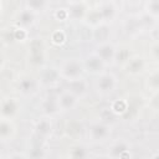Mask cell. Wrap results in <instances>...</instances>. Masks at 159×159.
Instances as JSON below:
<instances>
[{
	"label": "cell",
	"instance_id": "cell-1",
	"mask_svg": "<svg viewBox=\"0 0 159 159\" xmlns=\"http://www.w3.org/2000/svg\"><path fill=\"white\" fill-rule=\"evenodd\" d=\"M83 68H84V66L80 61L70 60L62 65L60 72H61V76H63L68 81H73V80H78L81 77V75L83 73Z\"/></svg>",
	"mask_w": 159,
	"mask_h": 159
},
{
	"label": "cell",
	"instance_id": "cell-2",
	"mask_svg": "<svg viewBox=\"0 0 159 159\" xmlns=\"http://www.w3.org/2000/svg\"><path fill=\"white\" fill-rule=\"evenodd\" d=\"M96 55L104 62V63H108V62H112L114 58H116V48L112 43H102L98 46V50L96 52Z\"/></svg>",
	"mask_w": 159,
	"mask_h": 159
},
{
	"label": "cell",
	"instance_id": "cell-3",
	"mask_svg": "<svg viewBox=\"0 0 159 159\" xmlns=\"http://www.w3.org/2000/svg\"><path fill=\"white\" fill-rule=\"evenodd\" d=\"M97 87L102 93L112 92L116 87V77L111 73L101 75L98 78V82H97Z\"/></svg>",
	"mask_w": 159,
	"mask_h": 159
},
{
	"label": "cell",
	"instance_id": "cell-4",
	"mask_svg": "<svg viewBox=\"0 0 159 159\" xmlns=\"http://www.w3.org/2000/svg\"><path fill=\"white\" fill-rule=\"evenodd\" d=\"M103 67H104V62L96 53L88 56L84 61V68L91 73H98L103 70Z\"/></svg>",
	"mask_w": 159,
	"mask_h": 159
},
{
	"label": "cell",
	"instance_id": "cell-5",
	"mask_svg": "<svg viewBox=\"0 0 159 159\" xmlns=\"http://www.w3.org/2000/svg\"><path fill=\"white\" fill-rule=\"evenodd\" d=\"M60 77H61V72L55 67H46L41 72V82L47 86L56 83Z\"/></svg>",
	"mask_w": 159,
	"mask_h": 159
},
{
	"label": "cell",
	"instance_id": "cell-6",
	"mask_svg": "<svg viewBox=\"0 0 159 159\" xmlns=\"http://www.w3.org/2000/svg\"><path fill=\"white\" fill-rule=\"evenodd\" d=\"M17 102L14 98H6L1 103V116L4 119H10L17 112Z\"/></svg>",
	"mask_w": 159,
	"mask_h": 159
},
{
	"label": "cell",
	"instance_id": "cell-7",
	"mask_svg": "<svg viewBox=\"0 0 159 159\" xmlns=\"http://www.w3.org/2000/svg\"><path fill=\"white\" fill-rule=\"evenodd\" d=\"M57 99H58L60 109H62V111H70L77 103V97L75 94H72L71 92H68V91L63 92L62 94H60V97Z\"/></svg>",
	"mask_w": 159,
	"mask_h": 159
},
{
	"label": "cell",
	"instance_id": "cell-8",
	"mask_svg": "<svg viewBox=\"0 0 159 159\" xmlns=\"http://www.w3.org/2000/svg\"><path fill=\"white\" fill-rule=\"evenodd\" d=\"M111 130H109V127L106 125V124H102V123H97L94 124L91 130H89V134H91V138L93 140H104L108 135H109Z\"/></svg>",
	"mask_w": 159,
	"mask_h": 159
},
{
	"label": "cell",
	"instance_id": "cell-9",
	"mask_svg": "<svg viewBox=\"0 0 159 159\" xmlns=\"http://www.w3.org/2000/svg\"><path fill=\"white\" fill-rule=\"evenodd\" d=\"M99 12L102 14V17H103V21H112L116 16V4L112 2V1H106V2H102L99 5Z\"/></svg>",
	"mask_w": 159,
	"mask_h": 159
},
{
	"label": "cell",
	"instance_id": "cell-10",
	"mask_svg": "<svg viewBox=\"0 0 159 159\" xmlns=\"http://www.w3.org/2000/svg\"><path fill=\"white\" fill-rule=\"evenodd\" d=\"M67 88L68 92H71L72 94H75L76 97H81L86 93L87 91V84L83 80H73V81H68L67 83Z\"/></svg>",
	"mask_w": 159,
	"mask_h": 159
},
{
	"label": "cell",
	"instance_id": "cell-11",
	"mask_svg": "<svg viewBox=\"0 0 159 159\" xmlns=\"http://www.w3.org/2000/svg\"><path fill=\"white\" fill-rule=\"evenodd\" d=\"M70 7L67 9L68 10V14H70V17L72 19H82L86 16V6L83 2H80V1H71L68 2Z\"/></svg>",
	"mask_w": 159,
	"mask_h": 159
},
{
	"label": "cell",
	"instance_id": "cell-12",
	"mask_svg": "<svg viewBox=\"0 0 159 159\" xmlns=\"http://www.w3.org/2000/svg\"><path fill=\"white\" fill-rule=\"evenodd\" d=\"M35 130H36L37 135H40V137H47V135H50L51 132H52V123H51V120L48 118L40 119L36 123V125H35Z\"/></svg>",
	"mask_w": 159,
	"mask_h": 159
},
{
	"label": "cell",
	"instance_id": "cell-13",
	"mask_svg": "<svg viewBox=\"0 0 159 159\" xmlns=\"http://www.w3.org/2000/svg\"><path fill=\"white\" fill-rule=\"evenodd\" d=\"M42 111L47 116H52L56 114L60 111V106H58V99L53 98V97H47L43 102H42Z\"/></svg>",
	"mask_w": 159,
	"mask_h": 159
},
{
	"label": "cell",
	"instance_id": "cell-14",
	"mask_svg": "<svg viewBox=\"0 0 159 159\" xmlns=\"http://www.w3.org/2000/svg\"><path fill=\"white\" fill-rule=\"evenodd\" d=\"M17 21L22 27L24 26H31L35 22V12L29 10V9H24L22 11H20V14L17 16Z\"/></svg>",
	"mask_w": 159,
	"mask_h": 159
},
{
	"label": "cell",
	"instance_id": "cell-15",
	"mask_svg": "<svg viewBox=\"0 0 159 159\" xmlns=\"http://www.w3.org/2000/svg\"><path fill=\"white\" fill-rule=\"evenodd\" d=\"M109 109L112 111V113H113V114L122 116V114L127 113V111H128V103H127L124 99L119 98V99H116V101H113V102H112V104H111V108H109Z\"/></svg>",
	"mask_w": 159,
	"mask_h": 159
},
{
	"label": "cell",
	"instance_id": "cell-16",
	"mask_svg": "<svg viewBox=\"0 0 159 159\" xmlns=\"http://www.w3.org/2000/svg\"><path fill=\"white\" fill-rule=\"evenodd\" d=\"M109 34H111L109 32V27L106 26V25H101V26L96 27V30L93 32V37H94V40L99 41L101 45H102V43H106Z\"/></svg>",
	"mask_w": 159,
	"mask_h": 159
},
{
	"label": "cell",
	"instance_id": "cell-17",
	"mask_svg": "<svg viewBox=\"0 0 159 159\" xmlns=\"http://www.w3.org/2000/svg\"><path fill=\"white\" fill-rule=\"evenodd\" d=\"M86 19H87V24L88 25H92V26H101L103 21V17H102V14L99 12V10H93V11H89L88 14H86Z\"/></svg>",
	"mask_w": 159,
	"mask_h": 159
},
{
	"label": "cell",
	"instance_id": "cell-18",
	"mask_svg": "<svg viewBox=\"0 0 159 159\" xmlns=\"http://www.w3.org/2000/svg\"><path fill=\"white\" fill-rule=\"evenodd\" d=\"M12 129H14V127L10 123V120L2 118L1 122H0V137H1V139L2 140L7 139L12 134Z\"/></svg>",
	"mask_w": 159,
	"mask_h": 159
},
{
	"label": "cell",
	"instance_id": "cell-19",
	"mask_svg": "<svg viewBox=\"0 0 159 159\" xmlns=\"http://www.w3.org/2000/svg\"><path fill=\"white\" fill-rule=\"evenodd\" d=\"M19 89L22 93H25V94H29V93L34 92V89H35V82H34V80L30 78V77L22 78L19 82Z\"/></svg>",
	"mask_w": 159,
	"mask_h": 159
},
{
	"label": "cell",
	"instance_id": "cell-20",
	"mask_svg": "<svg viewBox=\"0 0 159 159\" xmlns=\"http://www.w3.org/2000/svg\"><path fill=\"white\" fill-rule=\"evenodd\" d=\"M128 149H129V147H128L127 143L119 142V143H116V144L109 149V155H111L112 158H114V159H118L119 155H120L123 152L128 150Z\"/></svg>",
	"mask_w": 159,
	"mask_h": 159
},
{
	"label": "cell",
	"instance_id": "cell-21",
	"mask_svg": "<svg viewBox=\"0 0 159 159\" xmlns=\"http://www.w3.org/2000/svg\"><path fill=\"white\" fill-rule=\"evenodd\" d=\"M143 66H144L143 60H142L140 57H135V58H133V60H130V61L128 62L127 70H128V72H130V73H138V72H140V71L143 70Z\"/></svg>",
	"mask_w": 159,
	"mask_h": 159
},
{
	"label": "cell",
	"instance_id": "cell-22",
	"mask_svg": "<svg viewBox=\"0 0 159 159\" xmlns=\"http://www.w3.org/2000/svg\"><path fill=\"white\" fill-rule=\"evenodd\" d=\"M51 42L56 46H60V45H63L66 42V32L61 29H57L55 31H52L51 34Z\"/></svg>",
	"mask_w": 159,
	"mask_h": 159
},
{
	"label": "cell",
	"instance_id": "cell-23",
	"mask_svg": "<svg viewBox=\"0 0 159 159\" xmlns=\"http://www.w3.org/2000/svg\"><path fill=\"white\" fill-rule=\"evenodd\" d=\"M145 9H147V12H148L149 16H152V17L159 16V0H150V1H147Z\"/></svg>",
	"mask_w": 159,
	"mask_h": 159
},
{
	"label": "cell",
	"instance_id": "cell-24",
	"mask_svg": "<svg viewBox=\"0 0 159 159\" xmlns=\"http://www.w3.org/2000/svg\"><path fill=\"white\" fill-rule=\"evenodd\" d=\"M87 155H88V153H87L86 148L82 145H76L71 152L72 159H87Z\"/></svg>",
	"mask_w": 159,
	"mask_h": 159
},
{
	"label": "cell",
	"instance_id": "cell-25",
	"mask_svg": "<svg viewBox=\"0 0 159 159\" xmlns=\"http://www.w3.org/2000/svg\"><path fill=\"white\" fill-rule=\"evenodd\" d=\"M46 1L45 0H27L26 1V9L31 10V11H37V10H42L46 6Z\"/></svg>",
	"mask_w": 159,
	"mask_h": 159
},
{
	"label": "cell",
	"instance_id": "cell-26",
	"mask_svg": "<svg viewBox=\"0 0 159 159\" xmlns=\"http://www.w3.org/2000/svg\"><path fill=\"white\" fill-rule=\"evenodd\" d=\"M29 159H43L45 158V150L40 145L32 147L27 153Z\"/></svg>",
	"mask_w": 159,
	"mask_h": 159
},
{
	"label": "cell",
	"instance_id": "cell-27",
	"mask_svg": "<svg viewBox=\"0 0 159 159\" xmlns=\"http://www.w3.org/2000/svg\"><path fill=\"white\" fill-rule=\"evenodd\" d=\"M12 32H14V40H16V41H21V42H24V41L27 40V37H29V32H27V30H26L25 27H22V26L14 29Z\"/></svg>",
	"mask_w": 159,
	"mask_h": 159
},
{
	"label": "cell",
	"instance_id": "cell-28",
	"mask_svg": "<svg viewBox=\"0 0 159 159\" xmlns=\"http://www.w3.org/2000/svg\"><path fill=\"white\" fill-rule=\"evenodd\" d=\"M140 26H142V21L140 20H137V19H129L127 21V24H125L127 31L130 32V34H133L135 31H139Z\"/></svg>",
	"mask_w": 159,
	"mask_h": 159
},
{
	"label": "cell",
	"instance_id": "cell-29",
	"mask_svg": "<svg viewBox=\"0 0 159 159\" xmlns=\"http://www.w3.org/2000/svg\"><path fill=\"white\" fill-rule=\"evenodd\" d=\"M55 17H56V20H58V21H66L67 19H70L68 10H67V9H63V7L57 9V10L55 11Z\"/></svg>",
	"mask_w": 159,
	"mask_h": 159
},
{
	"label": "cell",
	"instance_id": "cell-30",
	"mask_svg": "<svg viewBox=\"0 0 159 159\" xmlns=\"http://www.w3.org/2000/svg\"><path fill=\"white\" fill-rule=\"evenodd\" d=\"M148 84L150 87H153V88H159V72H155L152 76H149Z\"/></svg>",
	"mask_w": 159,
	"mask_h": 159
},
{
	"label": "cell",
	"instance_id": "cell-31",
	"mask_svg": "<svg viewBox=\"0 0 159 159\" xmlns=\"http://www.w3.org/2000/svg\"><path fill=\"white\" fill-rule=\"evenodd\" d=\"M67 129H68V132L71 134H76V133H80L81 132V125H80L78 122H71V123H68Z\"/></svg>",
	"mask_w": 159,
	"mask_h": 159
},
{
	"label": "cell",
	"instance_id": "cell-32",
	"mask_svg": "<svg viewBox=\"0 0 159 159\" xmlns=\"http://www.w3.org/2000/svg\"><path fill=\"white\" fill-rule=\"evenodd\" d=\"M116 58L120 62H124L129 58V52L127 50H119V52H116Z\"/></svg>",
	"mask_w": 159,
	"mask_h": 159
},
{
	"label": "cell",
	"instance_id": "cell-33",
	"mask_svg": "<svg viewBox=\"0 0 159 159\" xmlns=\"http://www.w3.org/2000/svg\"><path fill=\"white\" fill-rule=\"evenodd\" d=\"M130 158H132V155H130V152H129V149H128V150L123 152V153L119 155L118 159H130Z\"/></svg>",
	"mask_w": 159,
	"mask_h": 159
},
{
	"label": "cell",
	"instance_id": "cell-34",
	"mask_svg": "<svg viewBox=\"0 0 159 159\" xmlns=\"http://www.w3.org/2000/svg\"><path fill=\"white\" fill-rule=\"evenodd\" d=\"M153 55L155 56V58L159 60V43L154 45V47H153Z\"/></svg>",
	"mask_w": 159,
	"mask_h": 159
},
{
	"label": "cell",
	"instance_id": "cell-35",
	"mask_svg": "<svg viewBox=\"0 0 159 159\" xmlns=\"http://www.w3.org/2000/svg\"><path fill=\"white\" fill-rule=\"evenodd\" d=\"M93 159H108V158L104 157V155H97V157H94Z\"/></svg>",
	"mask_w": 159,
	"mask_h": 159
},
{
	"label": "cell",
	"instance_id": "cell-36",
	"mask_svg": "<svg viewBox=\"0 0 159 159\" xmlns=\"http://www.w3.org/2000/svg\"><path fill=\"white\" fill-rule=\"evenodd\" d=\"M153 159H159V154H155V155L153 157Z\"/></svg>",
	"mask_w": 159,
	"mask_h": 159
},
{
	"label": "cell",
	"instance_id": "cell-37",
	"mask_svg": "<svg viewBox=\"0 0 159 159\" xmlns=\"http://www.w3.org/2000/svg\"><path fill=\"white\" fill-rule=\"evenodd\" d=\"M58 159H68V158H65V157H61V158H58Z\"/></svg>",
	"mask_w": 159,
	"mask_h": 159
}]
</instances>
